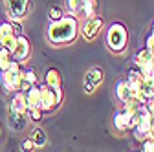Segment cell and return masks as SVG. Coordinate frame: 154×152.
<instances>
[{
  "label": "cell",
  "instance_id": "cell-4",
  "mask_svg": "<svg viewBox=\"0 0 154 152\" xmlns=\"http://www.w3.org/2000/svg\"><path fill=\"white\" fill-rule=\"evenodd\" d=\"M20 71H22V64L18 61H11L9 66L6 70L0 71V84H2L6 93H13L18 90V83H20Z\"/></svg>",
  "mask_w": 154,
  "mask_h": 152
},
{
  "label": "cell",
  "instance_id": "cell-13",
  "mask_svg": "<svg viewBox=\"0 0 154 152\" xmlns=\"http://www.w3.org/2000/svg\"><path fill=\"white\" fill-rule=\"evenodd\" d=\"M9 108L17 110V112H26L28 108V101H26V93L17 90L11 93V103H9Z\"/></svg>",
  "mask_w": 154,
  "mask_h": 152
},
{
  "label": "cell",
  "instance_id": "cell-1",
  "mask_svg": "<svg viewBox=\"0 0 154 152\" xmlns=\"http://www.w3.org/2000/svg\"><path fill=\"white\" fill-rule=\"evenodd\" d=\"M77 35H79V20L72 13L63 15L59 20L50 22V26L46 29V37H48L50 44H53V46L72 44L77 39Z\"/></svg>",
  "mask_w": 154,
  "mask_h": 152
},
{
  "label": "cell",
  "instance_id": "cell-11",
  "mask_svg": "<svg viewBox=\"0 0 154 152\" xmlns=\"http://www.w3.org/2000/svg\"><path fill=\"white\" fill-rule=\"evenodd\" d=\"M8 123H9V128H13V130H24V126H26V112H17V110L9 108Z\"/></svg>",
  "mask_w": 154,
  "mask_h": 152
},
{
  "label": "cell",
  "instance_id": "cell-5",
  "mask_svg": "<svg viewBox=\"0 0 154 152\" xmlns=\"http://www.w3.org/2000/svg\"><path fill=\"white\" fill-rule=\"evenodd\" d=\"M4 8H6L9 20L22 22L31 9V2L29 0H4Z\"/></svg>",
  "mask_w": 154,
  "mask_h": 152
},
{
  "label": "cell",
  "instance_id": "cell-27",
  "mask_svg": "<svg viewBox=\"0 0 154 152\" xmlns=\"http://www.w3.org/2000/svg\"><path fill=\"white\" fill-rule=\"evenodd\" d=\"M152 117H154V112H152Z\"/></svg>",
  "mask_w": 154,
  "mask_h": 152
},
{
  "label": "cell",
  "instance_id": "cell-19",
  "mask_svg": "<svg viewBox=\"0 0 154 152\" xmlns=\"http://www.w3.org/2000/svg\"><path fill=\"white\" fill-rule=\"evenodd\" d=\"M11 61H13V55H11V51L0 46V71H2V70H6V68L9 66V62H11Z\"/></svg>",
  "mask_w": 154,
  "mask_h": 152
},
{
  "label": "cell",
  "instance_id": "cell-23",
  "mask_svg": "<svg viewBox=\"0 0 154 152\" xmlns=\"http://www.w3.org/2000/svg\"><path fill=\"white\" fill-rule=\"evenodd\" d=\"M140 143H141V150H145V152H154V136H147V138L141 139Z\"/></svg>",
  "mask_w": 154,
  "mask_h": 152
},
{
  "label": "cell",
  "instance_id": "cell-8",
  "mask_svg": "<svg viewBox=\"0 0 154 152\" xmlns=\"http://www.w3.org/2000/svg\"><path fill=\"white\" fill-rule=\"evenodd\" d=\"M11 55H13V59L18 61L20 64H24L29 59V55H31V42H29V39L24 33L17 35V42H15V48L11 50Z\"/></svg>",
  "mask_w": 154,
  "mask_h": 152
},
{
  "label": "cell",
  "instance_id": "cell-10",
  "mask_svg": "<svg viewBox=\"0 0 154 152\" xmlns=\"http://www.w3.org/2000/svg\"><path fill=\"white\" fill-rule=\"evenodd\" d=\"M38 83V75H37V71L33 70V68H28V70H24L22 68V71H20V83H18V90L20 92H28L33 84H37Z\"/></svg>",
  "mask_w": 154,
  "mask_h": 152
},
{
  "label": "cell",
  "instance_id": "cell-2",
  "mask_svg": "<svg viewBox=\"0 0 154 152\" xmlns=\"http://www.w3.org/2000/svg\"><path fill=\"white\" fill-rule=\"evenodd\" d=\"M128 44V29L123 22H112L106 31V48L112 53L125 51Z\"/></svg>",
  "mask_w": 154,
  "mask_h": 152
},
{
  "label": "cell",
  "instance_id": "cell-22",
  "mask_svg": "<svg viewBox=\"0 0 154 152\" xmlns=\"http://www.w3.org/2000/svg\"><path fill=\"white\" fill-rule=\"evenodd\" d=\"M63 15H64V13H63V9H61L59 6H51V8L48 9V18H50V22L59 20V18H61Z\"/></svg>",
  "mask_w": 154,
  "mask_h": 152
},
{
  "label": "cell",
  "instance_id": "cell-17",
  "mask_svg": "<svg viewBox=\"0 0 154 152\" xmlns=\"http://www.w3.org/2000/svg\"><path fill=\"white\" fill-rule=\"evenodd\" d=\"M29 138L33 139V143L37 145V148H42V147H46V143H48V136H46L44 128H41V126H35V128L31 130Z\"/></svg>",
  "mask_w": 154,
  "mask_h": 152
},
{
  "label": "cell",
  "instance_id": "cell-24",
  "mask_svg": "<svg viewBox=\"0 0 154 152\" xmlns=\"http://www.w3.org/2000/svg\"><path fill=\"white\" fill-rule=\"evenodd\" d=\"M20 150H37V145L33 143L31 138H26L20 141Z\"/></svg>",
  "mask_w": 154,
  "mask_h": 152
},
{
  "label": "cell",
  "instance_id": "cell-6",
  "mask_svg": "<svg viewBox=\"0 0 154 152\" xmlns=\"http://www.w3.org/2000/svg\"><path fill=\"white\" fill-rule=\"evenodd\" d=\"M134 64L140 66L143 75H154V51L150 48H141L136 51V55H134Z\"/></svg>",
  "mask_w": 154,
  "mask_h": 152
},
{
  "label": "cell",
  "instance_id": "cell-3",
  "mask_svg": "<svg viewBox=\"0 0 154 152\" xmlns=\"http://www.w3.org/2000/svg\"><path fill=\"white\" fill-rule=\"evenodd\" d=\"M64 99L63 88H51L46 83L38 84V105L42 112H53Z\"/></svg>",
  "mask_w": 154,
  "mask_h": 152
},
{
  "label": "cell",
  "instance_id": "cell-18",
  "mask_svg": "<svg viewBox=\"0 0 154 152\" xmlns=\"http://www.w3.org/2000/svg\"><path fill=\"white\" fill-rule=\"evenodd\" d=\"M81 13H83L86 18L97 15V0H83V4H81Z\"/></svg>",
  "mask_w": 154,
  "mask_h": 152
},
{
  "label": "cell",
  "instance_id": "cell-25",
  "mask_svg": "<svg viewBox=\"0 0 154 152\" xmlns=\"http://www.w3.org/2000/svg\"><path fill=\"white\" fill-rule=\"evenodd\" d=\"M145 46H147V48H150V50L154 51V31H150V35L147 37V41H145Z\"/></svg>",
  "mask_w": 154,
  "mask_h": 152
},
{
  "label": "cell",
  "instance_id": "cell-28",
  "mask_svg": "<svg viewBox=\"0 0 154 152\" xmlns=\"http://www.w3.org/2000/svg\"><path fill=\"white\" fill-rule=\"evenodd\" d=\"M152 136H154V132H152Z\"/></svg>",
  "mask_w": 154,
  "mask_h": 152
},
{
  "label": "cell",
  "instance_id": "cell-21",
  "mask_svg": "<svg viewBox=\"0 0 154 152\" xmlns=\"http://www.w3.org/2000/svg\"><path fill=\"white\" fill-rule=\"evenodd\" d=\"M26 116L31 119V121H35V123H38V121H41L42 119V110L41 108H26Z\"/></svg>",
  "mask_w": 154,
  "mask_h": 152
},
{
  "label": "cell",
  "instance_id": "cell-14",
  "mask_svg": "<svg viewBox=\"0 0 154 152\" xmlns=\"http://www.w3.org/2000/svg\"><path fill=\"white\" fill-rule=\"evenodd\" d=\"M44 83L51 88H63V75L57 68H50L44 75Z\"/></svg>",
  "mask_w": 154,
  "mask_h": 152
},
{
  "label": "cell",
  "instance_id": "cell-26",
  "mask_svg": "<svg viewBox=\"0 0 154 152\" xmlns=\"http://www.w3.org/2000/svg\"><path fill=\"white\" fill-rule=\"evenodd\" d=\"M152 31H154V22H152Z\"/></svg>",
  "mask_w": 154,
  "mask_h": 152
},
{
  "label": "cell",
  "instance_id": "cell-15",
  "mask_svg": "<svg viewBox=\"0 0 154 152\" xmlns=\"http://www.w3.org/2000/svg\"><path fill=\"white\" fill-rule=\"evenodd\" d=\"M128 114L125 110H119V112H116L114 114V119H112V125L114 128L118 130V132H127L128 130Z\"/></svg>",
  "mask_w": 154,
  "mask_h": 152
},
{
  "label": "cell",
  "instance_id": "cell-16",
  "mask_svg": "<svg viewBox=\"0 0 154 152\" xmlns=\"http://www.w3.org/2000/svg\"><path fill=\"white\" fill-rule=\"evenodd\" d=\"M116 97L119 99V103H127L128 99H132V93H130V86L127 83V79H121L116 84Z\"/></svg>",
  "mask_w": 154,
  "mask_h": 152
},
{
  "label": "cell",
  "instance_id": "cell-7",
  "mask_svg": "<svg viewBox=\"0 0 154 152\" xmlns=\"http://www.w3.org/2000/svg\"><path fill=\"white\" fill-rule=\"evenodd\" d=\"M103 26H105L103 17L94 15V17H88V18H86V22L83 24V29H79V31L83 33V39H86V41H94V39H97V37H99Z\"/></svg>",
  "mask_w": 154,
  "mask_h": 152
},
{
  "label": "cell",
  "instance_id": "cell-12",
  "mask_svg": "<svg viewBox=\"0 0 154 152\" xmlns=\"http://www.w3.org/2000/svg\"><path fill=\"white\" fill-rule=\"evenodd\" d=\"M103 79H105V71H103V68H101V66H95V68H92V70H90V71L85 75V83H86V84H92L94 88L101 86Z\"/></svg>",
  "mask_w": 154,
  "mask_h": 152
},
{
  "label": "cell",
  "instance_id": "cell-20",
  "mask_svg": "<svg viewBox=\"0 0 154 152\" xmlns=\"http://www.w3.org/2000/svg\"><path fill=\"white\" fill-rule=\"evenodd\" d=\"M81 4H83V0H66V9H68V13H72V15L81 13Z\"/></svg>",
  "mask_w": 154,
  "mask_h": 152
},
{
  "label": "cell",
  "instance_id": "cell-9",
  "mask_svg": "<svg viewBox=\"0 0 154 152\" xmlns=\"http://www.w3.org/2000/svg\"><path fill=\"white\" fill-rule=\"evenodd\" d=\"M15 42H17V31L13 29L11 22L9 20L0 22V46L11 51L15 48Z\"/></svg>",
  "mask_w": 154,
  "mask_h": 152
}]
</instances>
